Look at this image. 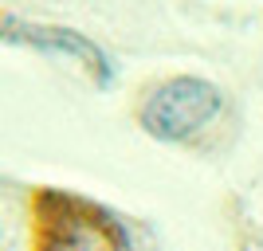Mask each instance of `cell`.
Returning a JSON list of instances; mask_svg holds the SVG:
<instances>
[{
  "instance_id": "3957f363",
  "label": "cell",
  "mask_w": 263,
  "mask_h": 251,
  "mask_svg": "<svg viewBox=\"0 0 263 251\" xmlns=\"http://www.w3.org/2000/svg\"><path fill=\"white\" fill-rule=\"evenodd\" d=\"M0 35L4 40H16V44H28V47H40V51H51V55H63V59H75V63L90 67L95 75L106 83L110 79V59L99 44H90L83 32H71V28H44V24H0Z\"/></svg>"
},
{
  "instance_id": "7a4b0ae2",
  "label": "cell",
  "mask_w": 263,
  "mask_h": 251,
  "mask_svg": "<svg viewBox=\"0 0 263 251\" xmlns=\"http://www.w3.org/2000/svg\"><path fill=\"white\" fill-rule=\"evenodd\" d=\"M220 106H224V94L216 83L197 75H177L149 90V99L138 110V122L157 142H189L216 118Z\"/></svg>"
},
{
  "instance_id": "6da1fadb",
  "label": "cell",
  "mask_w": 263,
  "mask_h": 251,
  "mask_svg": "<svg viewBox=\"0 0 263 251\" xmlns=\"http://www.w3.org/2000/svg\"><path fill=\"white\" fill-rule=\"evenodd\" d=\"M32 251H134L130 231L95 200L47 188L35 197Z\"/></svg>"
}]
</instances>
